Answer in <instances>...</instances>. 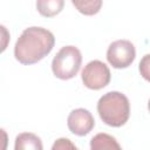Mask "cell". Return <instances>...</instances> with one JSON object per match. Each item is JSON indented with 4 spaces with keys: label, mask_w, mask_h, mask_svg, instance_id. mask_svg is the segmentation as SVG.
<instances>
[{
    "label": "cell",
    "mask_w": 150,
    "mask_h": 150,
    "mask_svg": "<svg viewBox=\"0 0 150 150\" xmlns=\"http://www.w3.org/2000/svg\"><path fill=\"white\" fill-rule=\"evenodd\" d=\"M55 45L54 34L42 27H28L16 40L14 56L22 64H34L46 57Z\"/></svg>",
    "instance_id": "1"
},
{
    "label": "cell",
    "mask_w": 150,
    "mask_h": 150,
    "mask_svg": "<svg viewBox=\"0 0 150 150\" xmlns=\"http://www.w3.org/2000/svg\"><path fill=\"white\" fill-rule=\"evenodd\" d=\"M97 112L107 125L120 128L129 120V100L120 91H109L100 97L97 102Z\"/></svg>",
    "instance_id": "2"
},
{
    "label": "cell",
    "mask_w": 150,
    "mask_h": 150,
    "mask_svg": "<svg viewBox=\"0 0 150 150\" xmlns=\"http://www.w3.org/2000/svg\"><path fill=\"white\" fill-rule=\"evenodd\" d=\"M82 63V54L75 46L62 47L52 61V70L60 80H70L79 73Z\"/></svg>",
    "instance_id": "3"
},
{
    "label": "cell",
    "mask_w": 150,
    "mask_h": 150,
    "mask_svg": "<svg viewBox=\"0 0 150 150\" xmlns=\"http://www.w3.org/2000/svg\"><path fill=\"white\" fill-rule=\"evenodd\" d=\"M83 84L91 90H100L107 87L110 82L111 74L109 67L100 60L88 62L81 71Z\"/></svg>",
    "instance_id": "4"
},
{
    "label": "cell",
    "mask_w": 150,
    "mask_h": 150,
    "mask_svg": "<svg viewBox=\"0 0 150 150\" xmlns=\"http://www.w3.org/2000/svg\"><path fill=\"white\" fill-rule=\"evenodd\" d=\"M135 57L136 49L129 40H116L109 45L107 50V60L116 69L128 68Z\"/></svg>",
    "instance_id": "5"
},
{
    "label": "cell",
    "mask_w": 150,
    "mask_h": 150,
    "mask_svg": "<svg viewBox=\"0 0 150 150\" xmlns=\"http://www.w3.org/2000/svg\"><path fill=\"white\" fill-rule=\"evenodd\" d=\"M67 125L70 132L76 136L88 135L95 127V120L91 112L84 108H77L70 111L67 118Z\"/></svg>",
    "instance_id": "6"
},
{
    "label": "cell",
    "mask_w": 150,
    "mask_h": 150,
    "mask_svg": "<svg viewBox=\"0 0 150 150\" xmlns=\"http://www.w3.org/2000/svg\"><path fill=\"white\" fill-rule=\"evenodd\" d=\"M15 150H42L43 145L40 137L33 132H21L15 138Z\"/></svg>",
    "instance_id": "7"
},
{
    "label": "cell",
    "mask_w": 150,
    "mask_h": 150,
    "mask_svg": "<svg viewBox=\"0 0 150 150\" xmlns=\"http://www.w3.org/2000/svg\"><path fill=\"white\" fill-rule=\"evenodd\" d=\"M64 0H36V9L45 18H53L61 13Z\"/></svg>",
    "instance_id": "8"
},
{
    "label": "cell",
    "mask_w": 150,
    "mask_h": 150,
    "mask_svg": "<svg viewBox=\"0 0 150 150\" xmlns=\"http://www.w3.org/2000/svg\"><path fill=\"white\" fill-rule=\"evenodd\" d=\"M90 149L91 150H105V149H121V145L117 143L116 138L100 132L95 135L90 141Z\"/></svg>",
    "instance_id": "9"
},
{
    "label": "cell",
    "mask_w": 150,
    "mask_h": 150,
    "mask_svg": "<svg viewBox=\"0 0 150 150\" xmlns=\"http://www.w3.org/2000/svg\"><path fill=\"white\" fill-rule=\"evenodd\" d=\"M74 7L83 15H95L102 7V0H71Z\"/></svg>",
    "instance_id": "10"
},
{
    "label": "cell",
    "mask_w": 150,
    "mask_h": 150,
    "mask_svg": "<svg viewBox=\"0 0 150 150\" xmlns=\"http://www.w3.org/2000/svg\"><path fill=\"white\" fill-rule=\"evenodd\" d=\"M9 41H11V35L8 29L5 26L0 25V54L7 49Z\"/></svg>",
    "instance_id": "11"
},
{
    "label": "cell",
    "mask_w": 150,
    "mask_h": 150,
    "mask_svg": "<svg viewBox=\"0 0 150 150\" xmlns=\"http://www.w3.org/2000/svg\"><path fill=\"white\" fill-rule=\"evenodd\" d=\"M53 150H67V149H74L76 150V145L74 143H71L70 139L68 138H59L55 141V143L52 146Z\"/></svg>",
    "instance_id": "12"
},
{
    "label": "cell",
    "mask_w": 150,
    "mask_h": 150,
    "mask_svg": "<svg viewBox=\"0 0 150 150\" xmlns=\"http://www.w3.org/2000/svg\"><path fill=\"white\" fill-rule=\"evenodd\" d=\"M149 57L150 55L146 54L144 55V57L142 59L141 63H139V71L142 74V76L148 81L149 80Z\"/></svg>",
    "instance_id": "13"
},
{
    "label": "cell",
    "mask_w": 150,
    "mask_h": 150,
    "mask_svg": "<svg viewBox=\"0 0 150 150\" xmlns=\"http://www.w3.org/2000/svg\"><path fill=\"white\" fill-rule=\"evenodd\" d=\"M7 145H8V135L2 128H0V150H6Z\"/></svg>",
    "instance_id": "14"
}]
</instances>
